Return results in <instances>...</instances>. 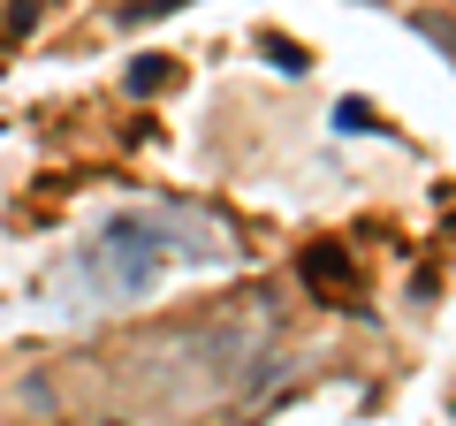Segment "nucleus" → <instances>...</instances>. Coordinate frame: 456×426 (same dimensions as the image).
<instances>
[{
    "mask_svg": "<svg viewBox=\"0 0 456 426\" xmlns=\"http://www.w3.org/2000/svg\"><path fill=\"white\" fill-rule=\"evenodd\" d=\"M130 84H137V92H160V84H167V53H152L145 69H130Z\"/></svg>",
    "mask_w": 456,
    "mask_h": 426,
    "instance_id": "20e7f679",
    "label": "nucleus"
},
{
    "mask_svg": "<svg viewBox=\"0 0 456 426\" xmlns=\"http://www.w3.org/2000/svg\"><path fill=\"white\" fill-rule=\"evenodd\" d=\"M99 266H107L122 290H145L152 266H160V229H152V221H114V229L99 236Z\"/></svg>",
    "mask_w": 456,
    "mask_h": 426,
    "instance_id": "f257e3e1",
    "label": "nucleus"
},
{
    "mask_svg": "<svg viewBox=\"0 0 456 426\" xmlns=\"http://www.w3.org/2000/svg\"><path fill=\"white\" fill-rule=\"evenodd\" d=\"M335 130H373V107H365V99H342V107H335Z\"/></svg>",
    "mask_w": 456,
    "mask_h": 426,
    "instance_id": "7ed1b4c3",
    "label": "nucleus"
},
{
    "mask_svg": "<svg viewBox=\"0 0 456 426\" xmlns=\"http://www.w3.org/2000/svg\"><path fill=\"white\" fill-rule=\"evenodd\" d=\"M266 61H281V69H289V77H305V46H297V38H274V31H266Z\"/></svg>",
    "mask_w": 456,
    "mask_h": 426,
    "instance_id": "f03ea898",
    "label": "nucleus"
},
{
    "mask_svg": "<svg viewBox=\"0 0 456 426\" xmlns=\"http://www.w3.org/2000/svg\"><path fill=\"white\" fill-rule=\"evenodd\" d=\"M16 23H38V0H16Z\"/></svg>",
    "mask_w": 456,
    "mask_h": 426,
    "instance_id": "39448f33",
    "label": "nucleus"
}]
</instances>
